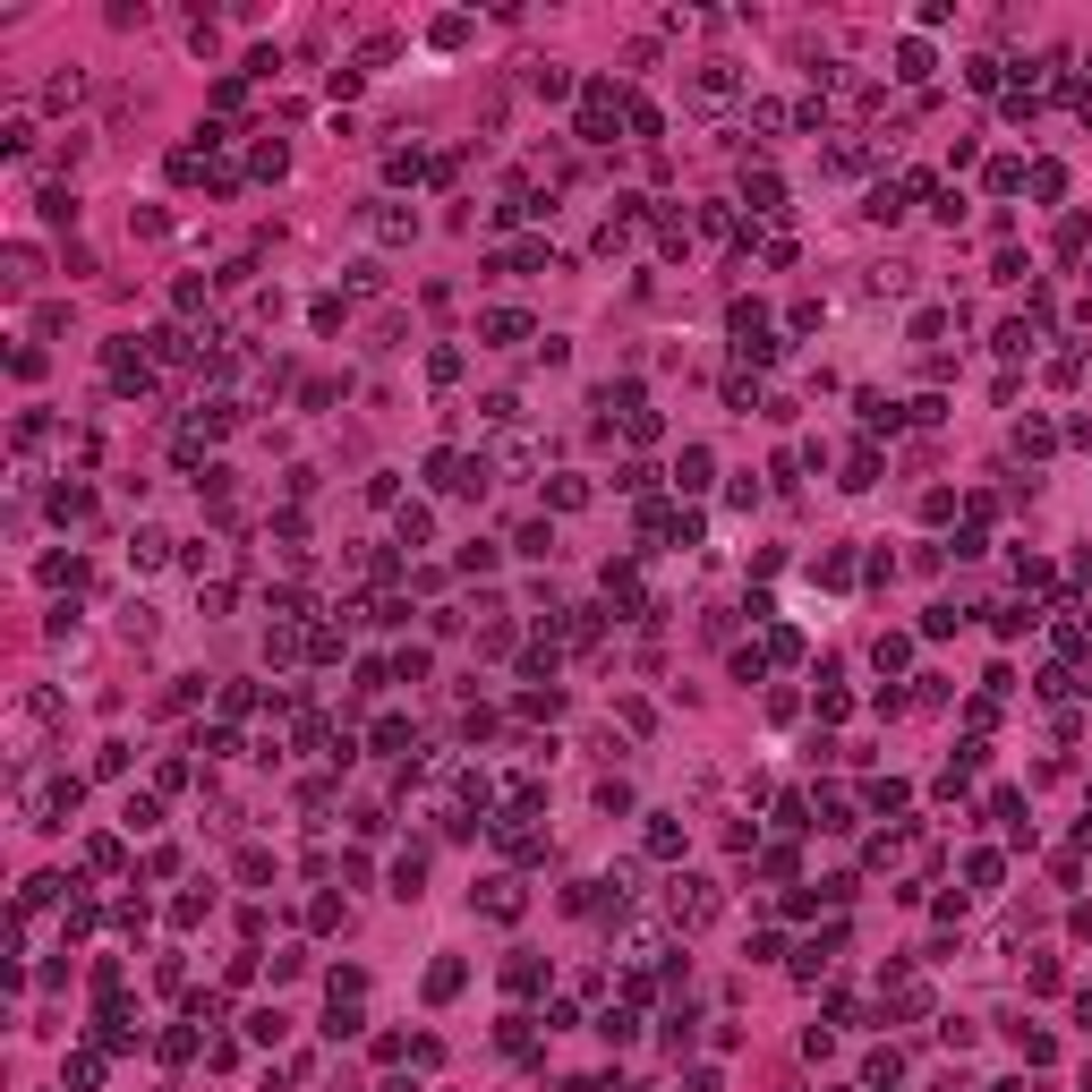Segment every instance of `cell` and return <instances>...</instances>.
<instances>
[{"label": "cell", "instance_id": "obj_18", "mask_svg": "<svg viewBox=\"0 0 1092 1092\" xmlns=\"http://www.w3.org/2000/svg\"><path fill=\"white\" fill-rule=\"evenodd\" d=\"M751 205H760V214H786V188H777V180L760 172V180H751Z\"/></svg>", "mask_w": 1092, "mask_h": 1092}, {"label": "cell", "instance_id": "obj_19", "mask_svg": "<svg viewBox=\"0 0 1092 1092\" xmlns=\"http://www.w3.org/2000/svg\"><path fill=\"white\" fill-rule=\"evenodd\" d=\"M146 350H154V359H188V333H172V324H163V333H146Z\"/></svg>", "mask_w": 1092, "mask_h": 1092}, {"label": "cell", "instance_id": "obj_3", "mask_svg": "<svg viewBox=\"0 0 1092 1092\" xmlns=\"http://www.w3.org/2000/svg\"><path fill=\"white\" fill-rule=\"evenodd\" d=\"M623 964H632V973L666 964V930H649V921H641V930H623Z\"/></svg>", "mask_w": 1092, "mask_h": 1092}, {"label": "cell", "instance_id": "obj_16", "mask_svg": "<svg viewBox=\"0 0 1092 1092\" xmlns=\"http://www.w3.org/2000/svg\"><path fill=\"white\" fill-rule=\"evenodd\" d=\"M452 990H461V956H444V964L427 973V999H452Z\"/></svg>", "mask_w": 1092, "mask_h": 1092}, {"label": "cell", "instance_id": "obj_14", "mask_svg": "<svg viewBox=\"0 0 1092 1092\" xmlns=\"http://www.w3.org/2000/svg\"><path fill=\"white\" fill-rule=\"evenodd\" d=\"M598 1032H606V1041H632V1032H641V1016H632V1007H606Z\"/></svg>", "mask_w": 1092, "mask_h": 1092}, {"label": "cell", "instance_id": "obj_12", "mask_svg": "<svg viewBox=\"0 0 1092 1092\" xmlns=\"http://www.w3.org/2000/svg\"><path fill=\"white\" fill-rule=\"evenodd\" d=\"M871 291H888V300H905V291H913V265H871Z\"/></svg>", "mask_w": 1092, "mask_h": 1092}, {"label": "cell", "instance_id": "obj_10", "mask_svg": "<svg viewBox=\"0 0 1092 1092\" xmlns=\"http://www.w3.org/2000/svg\"><path fill=\"white\" fill-rule=\"evenodd\" d=\"M163 555H172V538H163V530H137V538H129V563H146V572H154Z\"/></svg>", "mask_w": 1092, "mask_h": 1092}, {"label": "cell", "instance_id": "obj_25", "mask_svg": "<svg viewBox=\"0 0 1092 1092\" xmlns=\"http://www.w3.org/2000/svg\"><path fill=\"white\" fill-rule=\"evenodd\" d=\"M1075 1025H1084V1032H1092V990H1075Z\"/></svg>", "mask_w": 1092, "mask_h": 1092}, {"label": "cell", "instance_id": "obj_13", "mask_svg": "<svg viewBox=\"0 0 1092 1092\" xmlns=\"http://www.w3.org/2000/svg\"><path fill=\"white\" fill-rule=\"evenodd\" d=\"M419 879H427V854H402L393 862V897H419Z\"/></svg>", "mask_w": 1092, "mask_h": 1092}, {"label": "cell", "instance_id": "obj_11", "mask_svg": "<svg viewBox=\"0 0 1092 1092\" xmlns=\"http://www.w3.org/2000/svg\"><path fill=\"white\" fill-rule=\"evenodd\" d=\"M897 77L921 86V77H930V44H897Z\"/></svg>", "mask_w": 1092, "mask_h": 1092}, {"label": "cell", "instance_id": "obj_2", "mask_svg": "<svg viewBox=\"0 0 1092 1092\" xmlns=\"http://www.w3.org/2000/svg\"><path fill=\"white\" fill-rule=\"evenodd\" d=\"M717 905H726V897H717V879H674L666 913L683 921V930H708V921H717Z\"/></svg>", "mask_w": 1092, "mask_h": 1092}, {"label": "cell", "instance_id": "obj_6", "mask_svg": "<svg viewBox=\"0 0 1092 1092\" xmlns=\"http://www.w3.org/2000/svg\"><path fill=\"white\" fill-rule=\"evenodd\" d=\"M649 854H658V862H674V854H683V819H674V811H658V819H649Z\"/></svg>", "mask_w": 1092, "mask_h": 1092}, {"label": "cell", "instance_id": "obj_5", "mask_svg": "<svg viewBox=\"0 0 1092 1092\" xmlns=\"http://www.w3.org/2000/svg\"><path fill=\"white\" fill-rule=\"evenodd\" d=\"M674 487H683V495L708 487V444H683V452H674Z\"/></svg>", "mask_w": 1092, "mask_h": 1092}, {"label": "cell", "instance_id": "obj_7", "mask_svg": "<svg viewBox=\"0 0 1092 1092\" xmlns=\"http://www.w3.org/2000/svg\"><path fill=\"white\" fill-rule=\"evenodd\" d=\"M478 905H487L495 921H521V879H487V897H478Z\"/></svg>", "mask_w": 1092, "mask_h": 1092}, {"label": "cell", "instance_id": "obj_22", "mask_svg": "<svg viewBox=\"0 0 1092 1092\" xmlns=\"http://www.w3.org/2000/svg\"><path fill=\"white\" fill-rule=\"evenodd\" d=\"M427 538H435V521L419 513V504H410V513H402V546H427Z\"/></svg>", "mask_w": 1092, "mask_h": 1092}, {"label": "cell", "instance_id": "obj_9", "mask_svg": "<svg viewBox=\"0 0 1092 1092\" xmlns=\"http://www.w3.org/2000/svg\"><path fill=\"white\" fill-rule=\"evenodd\" d=\"M905 658H913V641H905V632H879V649H871V666H879V674H897Z\"/></svg>", "mask_w": 1092, "mask_h": 1092}, {"label": "cell", "instance_id": "obj_4", "mask_svg": "<svg viewBox=\"0 0 1092 1092\" xmlns=\"http://www.w3.org/2000/svg\"><path fill=\"white\" fill-rule=\"evenodd\" d=\"M606 129H615V94H606V86H589V111H580V137H589V146H606Z\"/></svg>", "mask_w": 1092, "mask_h": 1092}, {"label": "cell", "instance_id": "obj_24", "mask_svg": "<svg viewBox=\"0 0 1092 1092\" xmlns=\"http://www.w3.org/2000/svg\"><path fill=\"white\" fill-rule=\"evenodd\" d=\"M44 222H77V196H68V188H44Z\"/></svg>", "mask_w": 1092, "mask_h": 1092}, {"label": "cell", "instance_id": "obj_21", "mask_svg": "<svg viewBox=\"0 0 1092 1092\" xmlns=\"http://www.w3.org/2000/svg\"><path fill=\"white\" fill-rule=\"evenodd\" d=\"M35 274H44V257H35V248H9V282H18V291H26V282H35Z\"/></svg>", "mask_w": 1092, "mask_h": 1092}, {"label": "cell", "instance_id": "obj_23", "mask_svg": "<svg viewBox=\"0 0 1092 1092\" xmlns=\"http://www.w3.org/2000/svg\"><path fill=\"white\" fill-rule=\"evenodd\" d=\"M120 819H129V828L146 836V828H154V819H163V811H154V793H129V811H120Z\"/></svg>", "mask_w": 1092, "mask_h": 1092}, {"label": "cell", "instance_id": "obj_8", "mask_svg": "<svg viewBox=\"0 0 1092 1092\" xmlns=\"http://www.w3.org/2000/svg\"><path fill=\"white\" fill-rule=\"evenodd\" d=\"M478 333H487V342H521V333H530V316H521V307H495Z\"/></svg>", "mask_w": 1092, "mask_h": 1092}, {"label": "cell", "instance_id": "obj_17", "mask_svg": "<svg viewBox=\"0 0 1092 1092\" xmlns=\"http://www.w3.org/2000/svg\"><path fill=\"white\" fill-rule=\"evenodd\" d=\"M410 231H419V214H402V205H385V214H376V239H410Z\"/></svg>", "mask_w": 1092, "mask_h": 1092}, {"label": "cell", "instance_id": "obj_15", "mask_svg": "<svg viewBox=\"0 0 1092 1092\" xmlns=\"http://www.w3.org/2000/svg\"><path fill=\"white\" fill-rule=\"evenodd\" d=\"M546 504H555V513H580V504H589V487H580V478H555V487H546Z\"/></svg>", "mask_w": 1092, "mask_h": 1092}, {"label": "cell", "instance_id": "obj_20", "mask_svg": "<svg viewBox=\"0 0 1092 1092\" xmlns=\"http://www.w3.org/2000/svg\"><path fill=\"white\" fill-rule=\"evenodd\" d=\"M324 1032H333V1041H350V1032H359V1007H350V999H333V1016H324Z\"/></svg>", "mask_w": 1092, "mask_h": 1092}, {"label": "cell", "instance_id": "obj_1", "mask_svg": "<svg viewBox=\"0 0 1092 1092\" xmlns=\"http://www.w3.org/2000/svg\"><path fill=\"white\" fill-rule=\"evenodd\" d=\"M18 811L35 819V828H61V811H77V777H35Z\"/></svg>", "mask_w": 1092, "mask_h": 1092}]
</instances>
